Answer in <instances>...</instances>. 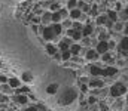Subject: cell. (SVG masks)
<instances>
[{
  "label": "cell",
  "instance_id": "7bdbcfd3",
  "mask_svg": "<svg viewBox=\"0 0 128 111\" xmlns=\"http://www.w3.org/2000/svg\"><path fill=\"white\" fill-rule=\"evenodd\" d=\"M100 107H101V111H109V110H107V107H106L104 104H100Z\"/></svg>",
  "mask_w": 128,
  "mask_h": 111
},
{
  "label": "cell",
  "instance_id": "74e56055",
  "mask_svg": "<svg viewBox=\"0 0 128 111\" xmlns=\"http://www.w3.org/2000/svg\"><path fill=\"white\" fill-rule=\"evenodd\" d=\"M24 111H39V108L37 107H27Z\"/></svg>",
  "mask_w": 128,
  "mask_h": 111
},
{
  "label": "cell",
  "instance_id": "ab89813d",
  "mask_svg": "<svg viewBox=\"0 0 128 111\" xmlns=\"http://www.w3.org/2000/svg\"><path fill=\"white\" fill-rule=\"evenodd\" d=\"M115 9H116L115 12H119V10L122 9V3H116V7H115Z\"/></svg>",
  "mask_w": 128,
  "mask_h": 111
},
{
  "label": "cell",
  "instance_id": "4dcf8cb0",
  "mask_svg": "<svg viewBox=\"0 0 128 111\" xmlns=\"http://www.w3.org/2000/svg\"><path fill=\"white\" fill-rule=\"evenodd\" d=\"M113 27L116 31H122V30H125V22H116V24H113Z\"/></svg>",
  "mask_w": 128,
  "mask_h": 111
},
{
  "label": "cell",
  "instance_id": "52a82bcc",
  "mask_svg": "<svg viewBox=\"0 0 128 111\" xmlns=\"http://www.w3.org/2000/svg\"><path fill=\"white\" fill-rule=\"evenodd\" d=\"M16 104H21V105H26L27 102H28V96L26 95V93H20V95H16L15 96V99H14Z\"/></svg>",
  "mask_w": 128,
  "mask_h": 111
},
{
  "label": "cell",
  "instance_id": "cb8c5ba5",
  "mask_svg": "<svg viewBox=\"0 0 128 111\" xmlns=\"http://www.w3.org/2000/svg\"><path fill=\"white\" fill-rule=\"evenodd\" d=\"M46 52H48V55H52V56H54V55L57 53V47H55L54 44H48V46H46Z\"/></svg>",
  "mask_w": 128,
  "mask_h": 111
},
{
  "label": "cell",
  "instance_id": "5b68a950",
  "mask_svg": "<svg viewBox=\"0 0 128 111\" xmlns=\"http://www.w3.org/2000/svg\"><path fill=\"white\" fill-rule=\"evenodd\" d=\"M96 52L98 53V55H103V53L109 52V41H106V40H100V41L97 43Z\"/></svg>",
  "mask_w": 128,
  "mask_h": 111
},
{
  "label": "cell",
  "instance_id": "d590c367",
  "mask_svg": "<svg viewBox=\"0 0 128 111\" xmlns=\"http://www.w3.org/2000/svg\"><path fill=\"white\" fill-rule=\"evenodd\" d=\"M96 102H97V98H96V96H91V98L88 99V104H91V105H92V104H96Z\"/></svg>",
  "mask_w": 128,
  "mask_h": 111
},
{
  "label": "cell",
  "instance_id": "2e32d148",
  "mask_svg": "<svg viewBox=\"0 0 128 111\" xmlns=\"http://www.w3.org/2000/svg\"><path fill=\"white\" fill-rule=\"evenodd\" d=\"M40 22H43L45 25H51V12H45L40 18Z\"/></svg>",
  "mask_w": 128,
  "mask_h": 111
},
{
  "label": "cell",
  "instance_id": "4fadbf2b",
  "mask_svg": "<svg viewBox=\"0 0 128 111\" xmlns=\"http://www.w3.org/2000/svg\"><path fill=\"white\" fill-rule=\"evenodd\" d=\"M8 84L15 90L16 87H20V84H21V81H20V78H15V77H12V78H8Z\"/></svg>",
  "mask_w": 128,
  "mask_h": 111
},
{
  "label": "cell",
  "instance_id": "277c9868",
  "mask_svg": "<svg viewBox=\"0 0 128 111\" xmlns=\"http://www.w3.org/2000/svg\"><path fill=\"white\" fill-rule=\"evenodd\" d=\"M42 30H40V33H42V36H43V38L45 40H52L54 37H55V34H54V31H52V28H51V25H45V27H40Z\"/></svg>",
  "mask_w": 128,
  "mask_h": 111
},
{
  "label": "cell",
  "instance_id": "1f68e13d",
  "mask_svg": "<svg viewBox=\"0 0 128 111\" xmlns=\"http://www.w3.org/2000/svg\"><path fill=\"white\" fill-rule=\"evenodd\" d=\"M103 61H106V62H113V58H112V55H110L109 52H106V53H103Z\"/></svg>",
  "mask_w": 128,
  "mask_h": 111
},
{
  "label": "cell",
  "instance_id": "8fae6325",
  "mask_svg": "<svg viewBox=\"0 0 128 111\" xmlns=\"http://www.w3.org/2000/svg\"><path fill=\"white\" fill-rule=\"evenodd\" d=\"M118 50L124 55V56H127V37H124L122 40H121V43H119V47H118Z\"/></svg>",
  "mask_w": 128,
  "mask_h": 111
},
{
  "label": "cell",
  "instance_id": "d4e9b609",
  "mask_svg": "<svg viewBox=\"0 0 128 111\" xmlns=\"http://www.w3.org/2000/svg\"><path fill=\"white\" fill-rule=\"evenodd\" d=\"M90 71H91V74H92V75H96V77H98V75H100V73H101V68H98L97 65H91Z\"/></svg>",
  "mask_w": 128,
  "mask_h": 111
},
{
  "label": "cell",
  "instance_id": "603a6c76",
  "mask_svg": "<svg viewBox=\"0 0 128 111\" xmlns=\"http://www.w3.org/2000/svg\"><path fill=\"white\" fill-rule=\"evenodd\" d=\"M21 80H22V81H26V83L32 81V80H33V75H32V73H30V71H26V73H24L22 75H21Z\"/></svg>",
  "mask_w": 128,
  "mask_h": 111
},
{
  "label": "cell",
  "instance_id": "5bb4252c",
  "mask_svg": "<svg viewBox=\"0 0 128 111\" xmlns=\"http://www.w3.org/2000/svg\"><path fill=\"white\" fill-rule=\"evenodd\" d=\"M91 33H92V27L90 25V24H86V25H84L82 27V30H80V34L84 37H88L91 36Z\"/></svg>",
  "mask_w": 128,
  "mask_h": 111
},
{
  "label": "cell",
  "instance_id": "7a4b0ae2",
  "mask_svg": "<svg viewBox=\"0 0 128 111\" xmlns=\"http://www.w3.org/2000/svg\"><path fill=\"white\" fill-rule=\"evenodd\" d=\"M127 93V84L119 81V83H115L112 87H110V96L112 98H119L122 95Z\"/></svg>",
  "mask_w": 128,
  "mask_h": 111
},
{
  "label": "cell",
  "instance_id": "f1b7e54d",
  "mask_svg": "<svg viewBox=\"0 0 128 111\" xmlns=\"http://www.w3.org/2000/svg\"><path fill=\"white\" fill-rule=\"evenodd\" d=\"M28 90H30V89H28L27 86H24V87H16V89H15V93H16V95H20V93H26V95H27Z\"/></svg>",
  "mask_w": 128,
  "mask_h": 111
},
{
  "label": "cell",
  "instance_id": "ac0fdd59",
  "mask_svg": "<svg viewBox=\"0 0 128 111\" xmlns=\"http://www.w3.org/2000/svg\"><path fill=\"white\" fill-rule=\"evenodd\" d=\"M57 90H58V84H57V83H51V84H48V87H46V93H49V95H54Z\"/></svg>",
  "mask_w": 128,
  "mask_h": 111
},
{
  "label": "cell",
  "instance_id": "6da1fadb",
  "mask_svg": "<svg viewBox=\"0 0 128 111\" xmlns=\"http://www.w3.org/2000/svg\"><path fill=\"white\" fill-rule=\"evenodd\" d=\"M78 98V92L73 87H64L61 93L58 95V104L60 105H70Z\"/></svg>",
  "mask_w": 128,
  "mask_h": 111
},
{
  "label": "cell",
  "instance_id": "8992f818",
  "mask_svg": "<svg viewBox=\"0 0 128 111\" xmlns=\"http://www.w3.org/2000/svg\"><path fill=\"white\" fill-rule=\"evenodd\" d=\"M80 15H82V10L76 7V9H72V10H70V13H68V18H70L72 21H78V19L80 18Z\"/></svg>",
  "mask_w": 128,
  "mask_h": 111
},
{
  "label": "cell",
  "instance_id": "ffe728a7",
  "mask_svg": "<svg viewBox=\"0 0 128 111\" xmlns=\"http://www.w3.org/2000/svg\"><path fill=\"white\" fill-rule=\"evenodd\" d=\"M0 90L3 92V95H9V93H12V92H14V89H12V87H10L8 83L2 84V86H0Z\"/></svg>",
  "mask_w": 128,
  "mask_h": 111
},
{
  "label": "cell",
  "instance_id": "ba28073f",
  "mask_svg": "<svg viewBox=\"0 0 128 111\" xmlns=\"http://www.w3.org/2000/svg\"><path fill=\"white\" fill-rule=\"evenodd\" d=\"M85 58H86L88 61H96V59H98V53H97L94 49H88V50L85 52Z\"/></svg>",
  "mask_w": 128,
  "mask_h": 111
},
{
  "label": "cell",
  "instance_id": "d6a6232c",
  "mask_svg": "<svg viewBox=\"0 0 128 111\" xmlns=\"http://www.w3.org/2000/svg\"><path fill=\"white\" fill-rule=\"evenodd\" d=\"M58 9H60V6H58V4H57V3H54V4H51V10H52V12H51V13H54V12H57V10H58Z\"/></svg>",
  "mask_w": 128,
  "mask_h": 111
},
{
  "label": "cell",
  "instance_id": "e0dca14e",
  "mask_svg": "<svg viewBox=\"0 0 128 111\" xmlns=\"http://www.w3.org/2000/svg\"><path fill=\"white\" fill-rule=\"evenodd\" d=\"M80 49H82V46L80 44H72L70 46V49H68V52L72 53V55H79V52H80Z\"/></svg>",
  "mask_w": 128,
  "mask_h": 111
},
{
  "label": "cell",
  "instance_id": "83f0119b",
  "mask_svg": "<svg viewBox=\"0 0 128 111\" xmlns=\"http://www.w3.org/2000/svg\"><path fill=\"white\" fill-rule=\"evenodd\" d=\"M107 21H109V19H107L106 15H100V16L97 18V24H98V25H103V24H106Z\"/></svg>",
  "mask_w": 128,
  "mask_h": 111
},
{
  "label": "cell",
  "instance_id": "8d00e7d4",
  "mask_svg": "<svg viewBox=\"0 0 128 111\" xmlns=\"http://www.w3.org/2000/svg\"><path fill=\"white\" fill-rule=\"evenodd\" d=\"M0 83H3V84L8 83V77L6 75H0Z\"/></svg>",
  "mask_w": 128,
  "mask_h": 111
},
{
  "label": "cell",
  "instance_id": "3957f363",
  "mask_svg": "<svg viewBox=\"0 0 128 111\" xmlns=\"http://www.w3.org/2000/svg\"><path fill=\"white\" fill-rule=\"evenodd\" d=\"M67 16H68V13H67L66 9H58L57 12L51 13V22H54V24H60V22L64 21Z\"/></svg>",
  "mask_w": 128,
  "mask_h": 111
},
{
  "label": "cell",
  "instance_id": "44dd1931",
  "mask_svg": "<svg viewBox=\"0 0 128 111\" xmlns=\"http://www.w3.org/2000/svg\"><path fill=\"white\" fill-rule=\"evenodd\" d=\"M51 28H52V31H54V34H55V36L61 34V31H63L61 24H52V25H51Z\"/></svg>",
  "mask_w": 128,
  "mask_h": 111
},
{
  "label": "cell",
  "instance_id": "4316f807",
  "mask_svg": "<svg viewBox=\"0 0 128 111\" xmlns=\"http://www.w3.org/2000/svg\"><path fill=\"white\" fill-rule=\"evenodd\" d=\"M70 58H72V53L68 52V49H67V50H63V52H61V61H68Z\"/></svg>",
  "mask_w": 128,
  "mask_h": 111
},
{
  "label": "cell",
  "instance_id": "e575fe53",
  "mask_svg": "<svg viewBox=\"0 0 128 111\" xmlns=\"http://www.w3.org/2000/svg\"><path fill=\"white\" fill-rule=\"evenodd\" d=\"M8 95H0V102H8Z\"/></svg>",
  "mask_w": 128,
  "mask_h": 111
},
{
  "label": "cell",
  "instance_id": "d6986e66",
  "mask_svg": "<svg viewBox=\"0 0 128 111\" xmlns=\"http://www.w3.org/2000/svg\"><path fill=\"white\" fill-rule=\"evenodd\" d=\"M104 86V83L101 81V80H98V78H94L91 83H90V87H94V89H101Z\"/></svg>",
  "mask_w": 128,
  "mask_h": 111
},
{
  "label": "cell",
  "instance_id": "f546056e",
  "mask_svg": "<svg viewBox=\"0 0 128 111\" xmlns=\"http://www.w3.org/2000/svg\"><path fill=\"white\" fill-rule=\"evenodd\" d=\"M82 27H84V25H82L79 21H73V24H72V28H73V30H76V31H80V30H82Z\"/></svg>",
  "mask_w": 128,
  "mask_h": 111
},
{
  "label": "cell",
  "instance_id": "30bf717a",
  "mask_svg": "<svg viewBox=\"0 0 128 111\" xmlns=\"http://www.w3.org/2000/svg\"><path fill=\"white\" fill-rule=\"evenodd\" d=\"M67 34L72 37V40H80V38H82V34H80V31H76V30H73V28L67 30Z\"/></svg>",
  "mask_w": 128,
  "mask_h": 111
},
{
  "label": "cell",
  "instance_id": "b9f144b4",
  "mask_svg": "<svg viewBox=\"0 0 128 111\" xmlns=\"http://www.w3.org/2000/svg\"><path fill=\"white\" fill-rule=\"evenodd\" d=\"M63 25H64V27H70V25H72V22H70V21H64Z\"/></svg>",
  "mask_w": 128,
  "mask_h": 111
},
{
  "label": "cell",
  "instance_id": "f35d334b",
  "mask_svg": "<svg viewBox=\"0 0 128 111\" xmlns=\"http://www.w3.org/2000/svg\"><path fill=\"white\" fill-rule=\"evenodd\" d=\"M32 21L34 22V24H40V18H37V16H33Z\"/></svg>",
  "mask_w": 128,
  "mask_h": 111
},
{
  "label": "cell",
  "instance_id": "9c48e42d",
  "mask_svg": "<svg viewBox=\"0 0 128 111\" xmlns=\"http://www.w3.org/2000/svg\"><path fill=\"white\" fill-rule=\"evenodd\" d=\"M115 74H116V68H115V67H107V68L101 70L100 75H104V77H112V75H115Z\"/></svg>",
  "mask_w": 128,
  "mask_h": 111
},
{
  "label": "cell",
  "instance_id": "7402d4cb",
  "mask_svg": "<svg viewBox=\"0 0 128 111\" xmlns=\"http://www.w3.org/2000/svg\"><path fill=\"white\" fill-rule=\"evenodd\" d=\"M118 16H119L121 22H127V9H125V7L121 9V10L118 12Z\"/></svg>",
  "mask_w": 128,
  "mask_h": 111
},
{
  "label": "cell",
  "instance_id": "60d3db41",
  "mask_svg": "<svg viewBox=\"0 0 128 111\" xmlns=\"http://www.w3.org/2000/svg\"><path fill=\"white\" fill-rule=\"evenodd\" d=\"M80 90H82V92H86V90H88V86H86V84H80Z\"/></svg>",
  "mask_w": 128,
  "mask_h": 111
},
{
  "label": "cell",
  "instance_id": "836d02e7",
  "mask_svg": "<svg viewBox=\"0 0 128 111\" xmlns=\"http://www.w3.org/2000/svg\"><path fill=\"white\" fill-rule=\"evenodd\" d=\"M82 43H84L85 46H90V43H91V41H90V37H84V38H82Z\"/></svg>",
  "mask_w": 128,
  "mask_h": 111
},
{
  "label": "cell",
  "instance_id": "9a60e30c",
  "mask_svg": "<svg viewBox=\"0 0 128 111\" xmlns=\"http://www.w3.org/2000/svg\"><path fill=\"white\" fill-rule=\"evenodd\" d=\"M106 16H107V19H109V21H112V22L118 21V12H115V10H107Z\"/></svg>",
  "mask_w": 128,
  "mask_h": 111
},
{
  "label": "cell",
  "instance_id": "484cf974",
  "mask_svg": "<svg viewBox=\"0 0 128 111\" xmlns=\"http://www.w3.org/2000/svg\"><path fill=\"white\" fill-rule=\"evenodd\" d=\"M78 7V0H68L67 1V9L72 10V9H76Z\"/></svg>",
  "mask_w": 128,
  "mask_h": 111
},
{
  "label": "cell",
  "instance_id": "7c38bea8",
  "mask_svg": "<svg viewBox=\"0 0 128 111\" xmlns=\"http://www.w3.org/2000/svg\"><path fill=\"white\" fill-rule=\"evenodd\" d=\"M70 44H72V38H68V37H67V38H64L63 41H60L58 47H60V50L63 52V50H67V49H68V46H70Z\"/></svg>",
  "mask_w": 128,
  "mask_h": 111
}]
</instances>
